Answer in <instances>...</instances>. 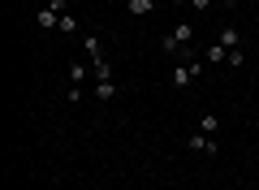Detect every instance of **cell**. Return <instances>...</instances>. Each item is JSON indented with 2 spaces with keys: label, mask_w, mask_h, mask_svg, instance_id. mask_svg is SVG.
I'll return each instance as SVG.
<instances>
[{
  "label": "cell",
  "mask_w": 259,
  "mask_h": 190,
  "mask_svg": "<svg viewBox=\"0 0 259 190\" xmlns=\"http://www.w3.org/2000/svg\"><path fill=\"white\" fill-rule=\"evenodd\" d=\"M190 39H194V26H186V22H173V30L160 39V48H164V52H182V48H190Z\"/></svg>",
  "instance_id": "cell-1"
},
{
  "label": "cell",
  "mask_w": 259,
  "mask_h": 190,
  "mask_svg": "<svg viewBox=\"0 0 259 190\" xmlns=\"http://www.w3.org/2000/svg\"><path fill=\"white\" fill-rule=\"evenodd\" d=\"M199 78H203V56H199V61H182V65L173 69V87H177V91H186L190 82H199Z\"/></svg>",
  "instance_id": "cell-2"
},
{
  "label": "cell",
  "mask_w": 259,
  "mask_h": 190,
  "mask_svg": "<svg viewBox=\"0 0 259 190\" xmlns=\"http://www.w3.org/2000/svg\"><path fill=\"white\" fill-rule=\"evenodd\" d=\"M186 147L199 156H216V134H203V130H194L190 138H186Z\"/></svg>",
  "instance_id": "cell-3"
},
{
  "label": "cell",
  "mask_w": 259,
  "mask_h": 190,
  "mask_svg": "<svg viewBox=\"0 0 259 190\" xmlns=\"http://www.w3.org/2000/svg\"><path fill=\"white\" fill-rule=\"evenodd\" d=\"M82 52L91 56V65H100V61H104V44H100V35H82Z\"/></svg>",
  "instance_id": "cell-4"
},
{
  "label": "cell",
  "mask_w": 259,
  "mask_h": 190,
  "mask_svg": "<svg viewBox=\"0 0 259 190\" xmlns=\"http://www.w3.org/2000/svg\"><path fill=\"white\" fill-rule=\"evenodd\" d=\"M125 9H130V18H151L156 13V0H125Z\"/></svg>",
  "instance_id": "cell-5"
},
{
  "label": "cell",
  "mask_w": 259,
  "mask_h": 190,
  "mask_svg": "<svg viewBox=\"0 0 259 190\" xmlns=\"http://www.w3.org/2000/svg\"><path fill=\"white\" fill-rule=\"evenodd\" d=\"M203 61H212V65H225V61H229V48H225L221 39H212V44H207V52H203Z\"/></svg>",
  "instance_id": "cell-6"
},
{
  "label": "cell",
  "mask_w": 259,
  "mask_h": 190,
  "mask_svg": "<svg viewBox=\"0 0 259 190\" xmlns=\"http://www.w3.org/2000/svg\"><path fill=\"white\" fill-rule=\"evenodd\" d=\"M121 91H117V82H95V100L100 104H108V100H117Z\"/></svg>",
  "instance_id": "cell-7"
},
{
  "label": "cell",
  "mask_w": 259,
  "mask_h": 190,
  "mask_svg": "<svg viewBox=\"0 0 259 190\" xmlns=\"http://www.w3.org/2000/svg\"><path fill=\"white\" fill-rule=\"evenodd\" d=\"M35 22H39V26H44V30H56V26H61V13H52V9H48V5H44Z\"/></svg>",
  "instance_id": "cell-8"
},
{
  "label": "cell",
  "mask_w": 259,
  "mask_h": 190,
  "mask_svg": "<svg viewBox=\"0 0 259 190\" xmlns=\"http://www.w3.org/2000/svg\"><path fill=\"white\" fill-rule=\"evenodd\" d=\"M221 44L225 48H242V30L238 26H221Z\"/></svg>",
  "instance_id": "cell-9"
},
{
  "label": "cell",
  "mask_w": 259,
  "mask_h": 190,
  "mask_svg": "<svg viewBox=\"0 0 259 190\" xmlns=\"http://www.w3.org/2000/svg\"><path fill=\"white\" fill-rule=\"evenodd\" d=\"M69 78H74V87H82V82L91 78V69H87L82 61H74V65H69Z\"/></svg>",
  "instance_id": "cell-10"
},
{
  "label": "cell",
  "mask_w": 259,
  "mask_h": 190,
  "mask_svg": "<svg viewBox=\"0 0 259 190\" xmlns=\"http://www.w3.org/2000/svg\"><path fill=\"white\" fill-rule=\"evenodd\" d=\"M225 65H229V69H242V65H246V52H242V48H229V61Z\"/></svg>",
  "instance_id": "cell-11"
},
{
  "label": "cell",
  "mask_w": 259,
  "mask_h": 190,
  "mask_svg": "<svg viewBox=\"0 0 259 190\" xmlns=\"http://www.w3.org/2000/svg\"><path fill=\"white\" fill-rule=\"evenodd\" d=\"M56 30H61V35H78V22L69 18V13H61V26H56Z\"/></svg>",
  "instance_id": "cell-12"
},
{
  "label": "cell",
  "mask_w": 259,
  "mask_h": 190,
  "mask_svg": "<svg viewBox=\"0 0 259 190\" xmlns=\"http://www.w3.org/2000/svg\"><path fill=\"white\" fill-rule=\"evenodd\" d=\"M199 130H203V134H216V112H203V117H199Z\"/></svg>",
  "instance_id": "cell-13"
},
{
  "label": "cell",
  "mask_w": 259,
  "mask_h": 190,
  "mask_svg": "<svg viewBox=\"0 0 259 190\" xmlns=\"http://www.w3.org/2000/svg\"><path fill=\"white\" fill-rule=\"evenodd\" d=\"M48 9L52 13H69V0H48Z\"/></svg>",
  "instance_id": "cell-14"
},
{
  "label": "cell",
  "mask_w": 259,
  "mask_h": 190,
  "mask_svg": "<svg viewBox=\"0 0 259 190\" xmlns=\"http://www.w3.org/2000/svg\"><path fill=\"white\" fill-rule=\"evenodd\" d=\"M190 5H194V13H207V9L216 5V0H190Z\"/></svg>",
  "instance_id": "cell-15"
},
{
  "label": "cell",
  "mask_w": 259,
  "mask_h": 190,
  "mask_svg": "<svg viewBox=\"0 0 259 190\" xmlns=\"http://www.w3.org/2000/svg\"><path fill=\"white\" fill-rule=\"evenodd\" d=\"M221 5H225V9H233V5H242V0H221Z\"/></svg>",
  "instance_id": "cell-16"
},
{
  "label": "cell",
  "mask_w": 259,
  "mask_h": 190,
  "mask_svg": "<svg viewBox=\"0 0 259 190\" xmlns=\"http://www.w3.org/2000/svg\"><path fill=\"white\" fill-rule=\"evenodd\" d=\"M164 5H182V0H164Z\"/></svg>",
  "instance_id": "cell-17"
},
{
  "label": "cell",
  "mask_w": 259,
  "mask_h": 190,
  "mask_svg": "<svg viewBox=\"0 0 259 190\" xmlns=\"http://www.w3.org/2000/svg\"><path fill=\"white\" fill-rule=\"evenodd\" d=\"M255 61H259V48H255Z\"/></svg>",
  "instance_id": "cell-18"
}]
</instances>
